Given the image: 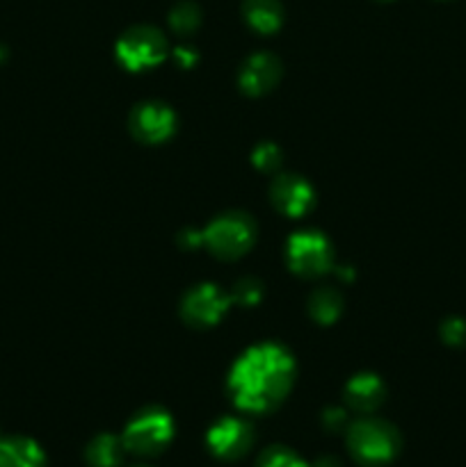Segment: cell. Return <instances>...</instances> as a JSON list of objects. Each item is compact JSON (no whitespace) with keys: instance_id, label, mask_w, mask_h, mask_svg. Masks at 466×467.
I'll return each instance as SVG.
<instances>
[{"instance_id":"13","label":"cell","mask_w":466,"mask_h":467,"mask_svg":"<svg viewBox=\"0 0 466 467\" xmlns=\"http://www.w3.org/2000/svg\"><path fill=\"white\" fill-rule=\"evenodd\" d=\"M345 401L356 413H373L384 401V383L373 374H359L347 383Z\"/></svg>"},{"instance_id":"19","label":"cell","mask_w":466,"mask_h":467,"mask_svg":"<svg viewBox=\"0 0 466 467\" xmlns=\"http://www.w3.org/2000/svg\"><path fill=\"white\" fill-rule=\"evenodd\" d=\"M233 299L240 306H254L260 299V283L254 278H242L233 287Z\"/></svg>"},{"instance_id":"23","label":"cell","mask_w":466,"mask_h":467,"mask_svg":"<svg viewBox=\"0 0 466 467\" xmlns=\"http://www.w3.org/2000/svg\"><path fill=\"white\" fill-rule=\"evenodd\" d=\"M311 467H341V465H338V461L332 459V456H324V459H318Z\"/></svg>"},{"instance_id":"6","label":"cell","mask_w":466,"mask_h":467,"mask_svg":"<svg viewBox=\"0 0 466 467\" xmlns=\"http://www.w3.org/2000/svg\"><path fill=\"white\" fill-rule=\"evenodd\" d=\"M288 263L302 276H320L332 267V246L313 231L297 233L288 242Z\"/></svg>"},{"instance_id":"18","label":"cell","mask_w":466,"mask_h":467,"mask_svg":"<svg viewBox=\"0 0 466 467\" xmlns=\"http://www.w3.org/2000/svg\"><path fill=\"white\" fill-rule=\"evenodd\" d=\"M169 23L176 32L181 35H190L196 26H199V9L192 3H181L174 7L172 16H169Z\"/></svg>"},{"instance_id":"17","label":"cell","mask_w":466,"mask_h":467,"mask_svg":"<svg viewBox=\"0 0 466 467\" xmlns=\"http://www.w3.org/2000/svg\"><path fill=\"white\" fill-rule=\"evenodd\" d=\"M256 467H311L306 465V461L300 454H295L292 450L281 445L268 447V450L260 451V456L256 459Z\"/></svg>"},{"instance_id":"10","label":"cell","mask_w":466,"mask_h":467,"mask_svg":"<svg viewBox=\"0 0 466 467\" xmlns=\"http://www.w3.org/2000/svg\"><path fill=\"white\" fill-rule=\"evenodd\" d=\"M272 201L281 213L300 217L313 205V192L309 182L297 176H281L272 182Z\"/></svg>"},{"instance_id":"7","label":"cell","mask_w":466,"mask_h":467,"mask_svg":"<svg viewBox=\"0 0 466 467\" xmlns=\"http://www.w3.org/2000/svg\"><path fill=\"white\" fill-rule=\"evenodd\" d=\"M254 442V429L240 418H222L210 427L206 436L210 454L219 461H238L249 451Z\"/></svg>"},{"instance_id":"5","label":"cell","mask_w":466,"mask_h":467,"mask_svg":"<svg viewBox=\"0 0 466 467\" xmlns=\"http://www.w3.org/2000/svg\"><path fill=\"white\" fill-rule=\"evenodd\" d=\"M164 50H167L164 36L158 30L146 26L128 30L117 44L119 62L123 67L132 68V71L158 64L164 57Z\"/></svg>"},{"instance_id":"2","label":"cell","mask_w":466,"mask_h":467,"mask_svg":"<svg viewBox=\"0 0 466 467\" xmlns=\"http://www.w3.org/2000/svg\"><path fill=\"white\" fill-rule=\"evenodd\" d=\"M347 450L352 459L364 467L388 465L400 451V433L384 420H356L347 429Z\"/></svg>"},{"instance_id":"24","label":"cell","mask_w":466,"mask_h":467,"mask_svg":"<svg viewBox=\"0 0 466 467\" xmlns=\"http://www.w3.org/2000/svg\"><path fill=\"white\" fill-rule=\"evenodd\" d=\"M131 467H151V465H146V463H135V465H131Z\"/></svg>"},{"instance_id":"11","label":"cell","mask_w":466,"mask_h":467,"mask_svg":"<svg viewBox=\"0 0 466 467\" xmlns=\"http://www.w3.org/2000/svg\"><path fill=\"white\" fill-rule=\"evenodd\" d=\"M279 73H281V67H279L277 59L268 53H259L247 59L245 67H242L240 87L251 96L265 94L277 85Z\"/></svg>"},{"instance_id":"8","label":"cell","mask_w":466,"mask_h":467,"mask_svg":"<svg viewBox=\"0 0 466 467\" xmlns=\"http://www.w3.org/2000/svg\"><path fill=\"white\" fill-rule=\"evenodd\" d=\"M227 296L215 285H199L183 299V319L192 327H213L227 310Z\"/></svg>"},{"instance_id":"22","label":"cell","mask_w":466,"mask_h":467,"mask_svg":"<svg viewBox=\"0 0 466 467\" xmlns=\"http://www.w3.org/2000/svg\"><path fill=\"white\" fill-rule=\"evenodd\" d=\"M323 422L329 431H341V429L345 427V413H343L341 409H329L324 410Z\"/></svg>"},{"instance_id":"9","label":"cell","mask_w":466,"mask_h":467,"mask_svg":"<svg viewBox=\"0 0 466 467\" xmlns=\"http://www.w3.org/2000/svg\"><path fill=\"white\" fill-rule=\"evenodd\" d=\"M131 128L137 140L158 144L174 132V114L160 103H144L132 112Z\"/></svg>"},{"instance_id":"16","label":"cell","mask_w":466,"mask_h":467,"mask_svg":"<svg viewBox=\"0 0 466 467\" xmlns=\"http://www.w3.org/2000/svg\"><path fill=\"white\" fill-rule=\"evenodd\" d=\"M341 306H343L341 296H338L334 290H318L309 301L311 315L323 324L334 322V319L338 317V313H341Z\"/></svg>"},{"instance_id":"21","label":"cell","mask_w":466,"mask_h":467,"mask_svg":"<svg viewBox=\"0 0 466 467\" xmlns=\"http://www.w3.org/2000/svg\"><path fill=\"white\" fill-rule=\"evenodd\" d=\"M281 162V153L274 144H260L259 149L254 150V164L263 171H272V169L279 167Z\"/></svg>"},{"instance_id":"14","label":"cell","mask_w":466,"mask_h":467,"mask_svg":"<svg viewBox=\"0 0 466 467\" xmlns=\"http://www.w3.org/2000/svg\"><path fill=\"white\" fill-rule=\"evenodd\" d=\"M123 447L122 438L112 436V433H101L94 441L87 445L85 461L90 467H119L123 461Z\"/></svg>"},{"instance_id":"20","label":"cell","mask_w":466,"mask_h":467,"mask_svg":"<svg viewBox=\"0 0 466 467\" xmlns=\"http://www.w3.org/2000/svg\"><path fill=\"white\" fill-rule=\"evenodd\" d=\"M441 337L452 347H466V319H446L441 327Z\"/></svg>"},{"instance_id":"1","label":"cell","mask_w":466,"mask_h":467,"mask_svg":"<svg viewBox=\"0 0 466 467\" xmlns=\"http://www.w3.org/2000/svg\"><path fill=\"white\" fill-rule=\"evenodd\" d=\"M295 377L292 358L277 345H259L247 351L231 369L228 395L247 413H268L288 395Z\"/></svg>"},{"instance_id":"3","label":"cell","mask_w":466,"mask_h":467,"mask_svg":"<svg viewBox=\"0 0 466 467\" xmlns=\"http://www.w3.org/2000/svg\"><path fill=\"white\" fill-rule=\"evenodd\" d=\"M174 438L172 415L158 406L140 410L123 429V447L135 456H158Z\"/></svg>"},{"instance_id":"4","label":"cell","mask_w":466,"mask_h":467,"mask_svg":"<svg viewBox=\"0 0 466 467\" xmlns=\"http://www.w3.org/2000/svg\"><path fill=\"white\" fill-rule=\"evenodd\" d=\"M204 242L219 258H238L254 242V223L240 213L222 214L206 228Z\"/></svg>"},{"instance_id":"12","label":"cell","mask_w":466,"mask_h":467,"mask_svg":"<svg viewBox=\"0 0 466 467\" xmlns=\"http://www.w3.org/2000/svg\"><path fill=\"white\" fill-rule=\"evenodd\" d=\"M0 467H46V454L30 438H3L0 441Z\"/></svg>"},{"instance_id":"15","label":"cell","mask_w":466,"mask_h":467,"mask_svg":"<svg viewBox=\"0 0 466 467\" xmlns=\"http://www.w3.org/2000/svg\"><path fill=\"white\" fill-rule=\"evenodd\" d=\"M245 16L251 27L268 35V32L277 30L281 23V5L277 0H247Z\"/></svg>"}]
</instances>
